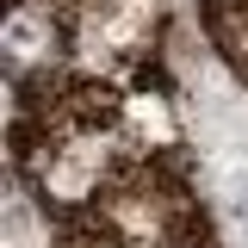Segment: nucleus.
Wrapping results in <instances>:
<instances>
[{
	"instance_id": "f03ea898",
	"label": "nucleus",
	"mask_w": 248,
	"mask_h": 248,
	"mask_svg": "<svg viewBox=\"0 0 248 248\" xmlns=\"http://www.w3.org/2000/svg\"><path fill=\"white\" fill-rule=\"evenodd\" d=\"M81 248H118V242H81Z\"/></svg>"
},
{
	"instance_id": "f257e3e1",
	"label": "nucleus",
	"mask_w": 248,
	"mask_h": 248,
	"mask_svg": "<svg viewBox=\"0 0 248 248\" xmlns=\"http://www.w3.org/2000/svg\"><path fill=\"white\" fill-rule=\"evenodd\" d=\"M0 44H6V62H13V75H25L37 62L56 56V19H50V6H37V0H19L13 13H6V31H0Z\"/></svg>"
}]
</instances>
